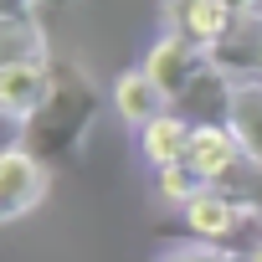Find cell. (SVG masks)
<instances>
[{"label": "cell", "mask_w": 262, "mask_h": 262, "mask_svg": "<svg viewBox=\"0 0 262 262\" xmlns=\"http://www.w3.org/2000/svg\"><path fill=\"white\" fill-rule=\"evenodd\" d=\"M113 108L123 113V123L144 128V123H155L160 113H170V98L155 88V77H149L144 67H134V72H123V77L113 82Z\"/></svg>", "instance_id": "obj_9"}, {"label": "cell", "mask_w": 262, "mask_h": 262, "mask_svg": "<svg viewBox=\"0 0 262 262\" xmlns=\"http://www.w3.org/2000/svg\"><path fill=\"white\" fill-rule=\"evenodd\" d=\"M155 262H247V252H231V247H216V242H180V247L160 252Z\"/></svg>", "instance_id": "obj_12"}, {"label": "cell", "mask_w": 262, "mask_h": 262, "mask_svg": "<svg viewBox=\"0 0 262 262\" xmlns=\"http://www.w3.org/2000/svg\"><path fill=\"white\" fill-rule=\"evenodd\" d=\"M247 262H262V242H257V247H252V252H247Z\"/></svg>", "instance_id": "obj_14"}, {"label": "cell", "mask_w": 262, "mask_h": 262, "mask_svg": "<svg viewBox=\"0 0 262 262\" xmlns=\"http://www.w3.org/2000/svg\"><path fill=\"white\" fill-rule=\"evenodd\" d=\"M190 128L180 113H160L155 123L139 128V149H144V165L155 170H170V165H185V149H190Z\"/></svg>", "instance_id": "obj_10"}, {"label": "cell", "mask_w": 262, "mask_h": 262, "mask_svg": "<svg viewBox=\"0 0 262 262\" xmlns=\"http://www.w3.org/2000/svg\"><path fill=\"white\" fill-rule=\"evenodd\" d=\"M160 16H165V31L170 36H185L201 52H216L242 26V16H236L231 0H165Z\"/></svg>", "instance_id": "obj_3"}, {"label": "cell", "mask_w": 262, "mask_h": 262, "mask_svg": "<svg viewBox=\"0 0 262 262\" xmlns=\"http://www.w3.org/2000/svg\"><path fill=\"white\" fill-rule=\"evenodd\" d=\"M155 175H160V195L175 201V206H190V201L206 190V180H201L190 165H170V170H155Z\"/></svg>", "instance_id": "obj_11"}, {"label": "cell", "mask_w": 262, "mask_h": 262, "mask_svg": "<svg viewBox=\"0 0 262 262\" xmlns=\"http://www.w3.org/2000/svg\"><path fill=\"white\" fill-rule=\"evenodd\" d=\"M180 216H185L190 242H216V247H231V236L247 226L252 206H247V201H236V195H226V190H216V185H206L190 206H180Z\"/></svg>", "instance_id": "obj_6"}, {"label": "cell", "mask_w": 262, "mask_h": 262, "mask_svg": "<svg viewBox=\"0 0 262 262\" xmlns=\"http://www.w3.org/2000/svg\"><path fill=\"white\" fill-rule=\"evenodd\" d=\"M242 160H247V149H242V139L231 134V123H221V118H195V128H190V149H185V165H190L206 185L226 180Z\"/></svg>", "instance_id": "obj_7"}, {"label": "cell", "mask_w": 262, "mask_h": 262, "mask_svg": "<svg viewBox=\"0 0 262 262\" xmlns=\"http://www.w3.org/2000/svg\"><path fill=\"white\" fill-rule=\"evenodd\" d=\"M41 195H47V165L21 144L0 149V226H11L26 211H36Z\"/></svg>", "instance_id": "obj_5"}, {"label": "cell", "mask_w": 262, "mask_h": 262, "mask_svg": "<svg viewBox=\"0 0 262 262\" xmlns=\"http://www.w3.org/2000/svg\"><path fill=\"white\" fill-rule=\"evenodd\" d=\"M36 6H72V0H36Z\"/></svg>", "instance_id": "obj_15"}, {"label": "cell", "mask_w": 262, "mask_h": 262, "mask_svg": "<svg viewBox=\"0 0 262 262\" xmlns=\"http://www.w3.org/2000/svg\"><path fill=\"white\" fill-rule=\"evenodd\" d=\"M226 123H231V134L242 139L247 160L262 170V77H236V88H231V108H226Z\"/></svg>", "instance_id": "obj_8"}, {"label": "cell", "mask_w": 262, "mask_h": 262, "mask_svg": "<svg viewBox=\"0 0 262 262\" xmlns=\"http://www.w3.org/2000/svg\"><path fill=\"white\" fill-rule=\"evenodd\" d=\"M52 57L36 16H0V118L26 123L47 93Z\"/></svg>", "instance_id": "obj_2"}, {"label": "cell", "mask_w": 262, "mask_h": 262, "mask_svg": "<svg viewBox=\"0 0 262 262\" xmlns=\"http://www.w3.org/2000/svg\"><path fill=\"white\" fill-rule=\"evenodd\" d=\"M0 16H36V0H0Z\"/></svg>", "instance_id": "obj_13"}, {"label": "cell", "mask_w": 262, "mask_h": 262, "mask_svg": "<svg viewBox=\"0 0 262 262\" xmlns=\"http://www.w3.org/2000/svg\"><path fill=\"white\" fill-rule=\"evenodd\" d=\"M211 67V52H201L195 41H185V36H160L155 47H149V57H144V72L155 77V88L170 98V108L195 88V77Z\"/></svg>", "instance_id": "obj_4"}, {"label": "cell", "mask_w": 262, "mask_h": 262, "mask_svg": "<svg viewBox=\"0 0 262 262\" xmlns=\"http://www.w3.org/2000/svg\"><path fill=\"white\" fill-rule=\"evenodd\" d=\"M98 82L88 77V67L77 57H52V77L47 93L36 103V113L21 123V149H31L41 165H62L77 160L93 123H98Z\"/></svg>", "instance_id": "obj_1"}]
</instances>
